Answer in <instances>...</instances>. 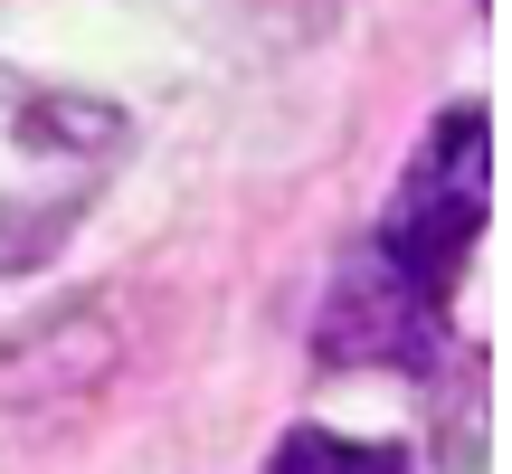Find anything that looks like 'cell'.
<instances>
[{"instance_id":"cell-1","label":"cell","mask_w":512,"mask_h":474,"mask_svg":"<svg viewBox=\"0 0 512 474\" xmlns=\"http://www.w3.org/2000/svg\"><path fill=\"white\" fill-rule=\"evenodd\" d=\"M124 162V114L0 76V275L38 266Z\"/></svg>"},{"instance_id":"cell-4","label":"cell","mask_w":512,"mask_h":474,"mask_svg":"<svg viewBox=\"0 0 512 474\" xmlns=\"http://www.w3.org/2000/svg\"><path fill=\"white\" fill-rule=\"evenodd\" d=\"M266 474H408V456H389V446H361V437H323V427H294L285 446H275Z\"/></svg>"},{"instance_id":"cell-2","label":"cell","mask_w":512,"mask_h":474,"mask_svg":"<svg viewBox=\"0 0 512 474\" xmlns=\"http://www.w3.org/2000/svg\"><path fill=\"white\" fill-rule=\"evenodd\" d=\"M484 219H494V114L446 105L427 124V143L408 152L389 209H380V266L446 304L465 256H475V237H484Z\"/></svg>"},{"instance_id":"cell-3","label":"cell","mask_w":512,"mask_h":474,"mask_svg":"<svg viewBox=\"0 0 512 474\" xmlns=\"http://www.w3.org/2000/svg\"><path fill=\"white\" fill-rule=\"evenodd\" d=\"M437 294H418L408 275H389L380 256L351 266L323 304V361H361V370H418L437 351Z\"/></svg>"}]
</instances>
